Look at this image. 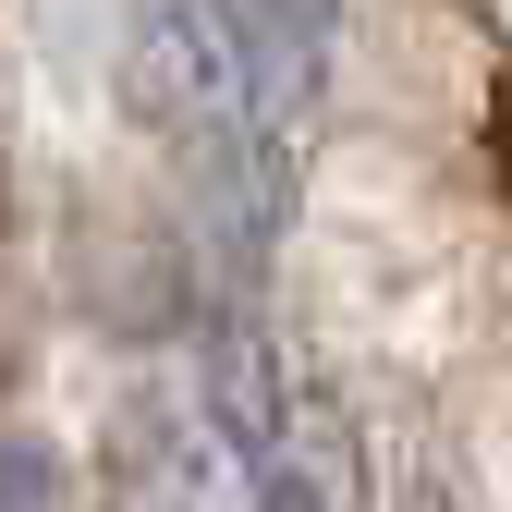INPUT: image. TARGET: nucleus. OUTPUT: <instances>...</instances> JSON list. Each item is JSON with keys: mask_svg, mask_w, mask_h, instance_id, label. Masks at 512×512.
<instances>
[{"mask_svg": "<svg viewBox=\"0 0 512 512\" xmlns=\"http://www.w3.org/2000/svg\"><path fill=\"white\" fill-rule=\"evenodd\" d=\"M208 439L269 512H366V439L244 293H208Z\"/></svg>", "mask_w": 512, "mask_h": 512, "instance_id": "obj_1", "label": "nucleus"}, {"mask_svg": "<svg viewBox=\"0 0 512 512\" xmlns=\"http://www.w3.org/2000/svg\"><path fill=\"white\" fill-rule=\"evenodd\" d=\"M135 98H147V122L183 159L220 147V135H269V147L317 135V110L256 74L232 0H135Z\"/></svg>", "mask_w": 512, "mask_h": 512, "instance_id": "obj_2", "label": "nucleus"}, {"mask_svg": "<svg viewBox=\"0 0 512 512\" xmlns=\"http://www.w3.org/2000/svg\"><path fill=\"white\" fill-rule=\"evenodd\" d=\"M232 452L208 427H171V415H122L110 439V512H232Z\"/></svg>", "mask_w": 512, "mask_h": 512, "instance_id": "obj_3", "label": "nucleus"}, {"mask_svg": "<svg viewBox=\"0 0 512 512\" xmlns=\"http://www.w3.org/2000/svg\"><path fill=\"white\" fill-rule=\"evenodd\" d=\"M232 25H244V49H256V74L317 110V86H330V37H342V0H232Z\"/></svg>", "mask_w": 512, "mask_h": 512, "instance_id": "obj_4", "label": "nucleus"}, {"mask_svg": "<svg viewBox=\"0 0 512 512\" xmlns=\"http://www.w3.org/2000/svg\"><path fill=\"white\" fill-rule=\"evenodd\" d=\"M0 512H61V464L37 439H0Z\"/></svg>", "mask_w": 512, "mask_h": 512, "instance_id": "obj_5", "label": "nucleus"}]
</instances>
